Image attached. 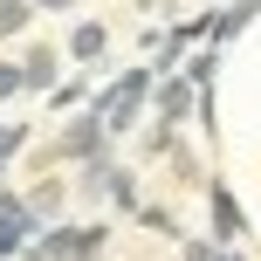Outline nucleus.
<instances>
[{"instance_id": "1", "label": "nucleus", "mask_w": 261, "mask_h": 261, "mask_svg": "<svg viewBox=\"0 0 261 261\" xmlns=\"http://www.w3.org/2000/svg\"><path fill=\"white\" fill-rule=\"evenodd\" d=\"M144 90H151V69H130V76H117V83H110V96L96 103V117H103L110 130H130V124H138Z\"/></svg>"}, {"instance_id": "2", "label": "nucleus", "mask_w": 261, "mask_h": 261, "mask_svg": "<svg viewBox=\"0 0 261 261\" xmlns=\"http://www.w3.org/2000/svg\"><path fill=\"white\" fill-rule=\"evenodd\" d=\"M151 83H158V76H151ZM193 103H199V96H193V83H186V76H165V83H158V110H165V124H179Z\"/></svg>"}, {"instance_id": "3", "label": "nucleus", "mask_w": 261, "mask_h": 261, "mask_svg": "<svg viewBox=\"0 0 261 261\" xmlns=\"http://www.w3.org/2000/svg\"><path fill=\"white\" fill-rule=\"evenodd\" d=\"M213 241H241V206H234V193H227V186H213Z\"/></svg>"}, {"instance_id": "4", "label": "nucleus", "mask_w": 261, "mask_h": 261, "mask_svg": "<svg viewBox=\"0 0 261 261\" xmlns=\"http://www.w3.org/2000/svg\"><path fill=\"white\" fill-rule=\"evenodd\" d=\"M103 48H110V28L103 21H83L76 35H69V55H76V62H96Z\"/></svg>"}, {"instance_id": "5", "label": "nucleus", "mask_w": 261, "mask_h": 261, "mask_svg": "<svg viewBox=\"0 0 261 261\" xmlns=\"http://www.w3.org/2000/svg\"><path fill=\"white\" fill-rule=\"evenodd\" d=\"M55 83V48H28L21 55V90H48Z\"/></svg>"}, {"instance_id": "6", "label": "nucleus", "mask_w": 261, "mask_h": 261, "mask_svg": "<svg viewBox=\"0 0 261 261\" xmlns=\"http://www.w3.org/2000/svg\"><path fill=\"white\" fill-rule=\"evenodd\" d=\"M96 144H103V117H96V110H90V117H76V124H69L62 151H69V158H83V151H96Z\"/></svg>"}, {"instance_id": "7", "label": "nucleus", "mask_w": 261, "mask_h": 261, "mask_svg": "<svg viewBox=\"0 0 261 261\" xmlns=\"http://www.w3.org/2000/svg\"><path fill=\"white\" fill-rule=\"evenodd\" d=\"M35 21V0H0V35H21Z\"/></svg>"}, {"instance_id": "8", "label": "nucleus", "mask_w": 261, "mask_h": 261, "mask_svg": "<svg viewBox=\"0 0 261 261\" xmlns=\"http://www.w3.org/2000/svg\"><path fill=\"white\" fill-rule=\"evenodd\" d=\"M138 220H144V227H151V234H179V227H172V213H165V206H144V213H138Z\"/></svg>"}, {"instance_id": "9", "label": "nucleus", "mask_w": 261, "mask_h": 261, "mask_svg": "<svg viewBox=\"0 0 261 261\" xmlns=\"http://www.w3.org/2000/svg\"><path fill=\"white\" fill-rule=\"evenodd\" d=\"M14 90H21V69H14V62H0V96H14Z\"/></svg>"}, {"instance_id": "10", "label": "nucleus", "mask_w": 261, "mask_h": 261, "mask_svg": "<svg viewBox=\"0 0 261 261\" xmlns=\"http://www.w3.org/2000/svg\"><path fill=\"white\" fill-rule=\"evenodd\" d=\"M186 261H213V241H193V248H186Z\"/></svg>"}, {"instance_id": "11", "label": "nucleus", "mask_w": 261, "mask_h": 261, "mask_svg": "<svg viewBox=\"0 0 261 261\" xmlns=\"http://www.w3.org/2000/svg\"><path fill=\"white\" fill-rule=\"evenodd\" d=\"M35 7H48V14H55V7H76V0H35Z\"/></svg>"}]
</instances>
